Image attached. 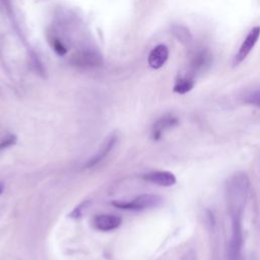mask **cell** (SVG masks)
Instances as JSON below:
<instances>
[{
    "label": "cell",
    "instance_id": "cell-1",
    "mask_svg": "<svg viewBox=\"0 0 260 260\" xmlns=\"http://www.w3.org/2000/svg\"><path fill=\"white\" fill-rule=\"evenodd\" d=\"M250 187L246 174H235L226 184V208L230 218L243 217V212Z\"/></svg>",
    "mask_w": 260,
    "mask_h": 260
},
{
    "label": "cell",
    "instance_id": "cell-2",
    "mask_svg": "<svg viewBox=\"0 0 260 260\" xmlns=\"http://www.w3.org/2000/svg\"><path fill=\"white\" fill-rule=\"evenodd\" d=\"M162 198L155 194H142L130 201H115L112 204L121 209L144 210L160 205Z\"/></svg>",
    "mask_w": 260,
    "mask_h": 260
},
{
    "label": "cell",
    "instance_id": "cell-3",
    "mask_svg": "<svg viewBox=\"0 0 260 260\" xmlns=\"http://www.w3.org/2000/svg\"><path fill=\"white\" fill-rule=\"evenodd\" d=\"M232 221V233L228 246L229 260H240L243 248L242 218H234Z\"/></svg>",
    "mask_w": 260,
    "mask_h": 260
},
{
    "label": "cell",
    "instance_id": "cell-4",
    "mask_svg": "<svg viewBox=\"0 0 260 260\" xmlns=\"http://www.w3.org/2000/svg\"><path fill=\"white\" fill-rule=\"evenodd\" d=\"M259 37H260V26H254L246 36L238 53L234 58L235 66L239 65L241 62H243L246 59V57L249 55V53L253 50L254 46L256 45Z\"/></svg>",
    "mask_w": 260,
    "mask_h": 260
},
{
    "label": "cell",
    "instance_id": "cell-5",
    "mask_svg": "<svg viewBox=\"0 0 260 260\" xmlns=\"http://www.w3.org/2000/svg\"><path fill=\"white\" fill-rule=\"evenodd\" d=\"M179 124V119L173 114H165L161 117H159L153 124L151 129V136L153 140H159L164 133L176 127Z\"/></svg>",
    "mask_w": 260,
    "mask_h": 260
},
{
    "label": "cell",
    "instance_id": "cell-6",
    "mask_svg": "<svg viewBox=\"0 0 260 260\" xmlns=\"http://www.w3.org/2000/svg\"><path fill=\"white\" fill-rule=\"evenodd\" d=\"M71 63L78 67L91 68L100 66L103 63L102 56L91 51H81L75 53L71 58Z\"/></svg>",
    "mask_w": 260,
    "mask_h": 260
},
{
    "label": "cell",
    "instance_id": "cell-7",
    "mask_svg": "<svg viewBox=\"0 0 260 260\" xmlns=\"http://www.w3.org/2000/svg\"><path fill=\"white\" fill-rule=\"evenodd\" d=\"M117 142V136L115 134L109 135L102 143L100 146L99 150L94 155H92L88 160L85 162L84 167L85 168H92L96 166L99 162H101L105 157L108 156V154L111 152V150L114 148L115 144Z\"/></svg>",
    "mask_w": 260,
    "mask_h": 260
},
{
    "label": "cell",
    "instance_id": "cell-8",
    "mask_svg": "<svg viewBox=\"0 0 260 260\" xmlns=\"http://www.w3.org/2000/svg\"><path fill=\"white\" fill-rule=\"evenodd\" d=\"M143 179L161 187L174 186L177 182L175 175L169 171H153L143 175Z\"/></svg>",
    "mask_w": 260,
    "mask_h": 260
},
{
    "label": "cell",
    "instance_id": "cell-9",
    "mask_svg": "<svg viewBox=\"0 0 260 260\" xmlns=\"http://www.w3.org/2000/svg\"><path fill=\"white\" fill-rule=\"evenodd\" d=\"M92 222L96 230L109 232L119 228L122 223V218L115 214H98Z\"/></svg>",
    "mask_w": 260,
    "mask_h": 260
},
{
    "label": "cell",
    "instance_id": "cell-10",
    "mask_svg": "<svg viewBox=\"0 0 260 260\" xmlns=\"http://www.w3.org/2000/svg\"><path fill=\"white\" fill-rule=\"evenodd\" d=\"M169 58V49L166 45L155 46L148 55V65L153 69H158L165 65Z\"/></svg>",
    "mask_w": 260,
    "mask_h": 260
},
{
    "label": "cell",
    "instance_id": "cell-11",
    "mask_svg": "<svg viewBox=\"0 0 260 260\" xmlns=\"http://www.w3.org/2000/svg\"><path fill=\"white\" fill-rule=\"evenodd\" d=\"M211 55L207 51H199L197 52L191 61V67L194 71H199L204 69V67L209 66L211 62Z\"/></svg>",
    "mask_w": 260,
    "mask_h": 260
},
{
    "label": "cell",
    "instance_id": "cell-12",
    "mask_svg": "<svg viewBox=\"0 0 260 260\" xmlns=\"http://www.w3.org/2000/svg\"><path fill=\"white\" fill-rule=\"evenodd\" d=\"M195 85V81L191 76H181L177 79L174 85V91L180 94L189 92Z\"/></svg>",
    "mask_w": 260,
    "mask_h": 260
},
{
    "label": "cell",
    "instance_id": "cell-13",
    "mask_svg": "<svg viewBox=\"0 0 260 260\" xmlns=\"http://www.w3.org/2000/svg\"><path fill=\"white\" fill-rule=\"evenodd\" d=\"M173 34L183 44H189L192 40V37L189 30L182 25H175L173 27Z\"/></svg>",
    "mask_w": 260,
    "mask_h": 260
},
{
    "label": "cell",
    "instance_id": "cell-14",
    "mask_svg": "<svg viewBox=\"0 0 260 260\" xmlns=\"http://www.w3.org/2000/svg\"><path fill=\"white\" fill-rule=\"evenodd\" d=\"M52 48L56 52V54L59 56H64L67 53L66 47L63 45V43L59 39L54 38L52 40Z\"/></svg>",
    "mask_w": 260,
    "mask_h": 260
},
{
    "label": "cell",
    "instance_id": "cell-15",
    "mask_svg": "<svg viewBox=\"0 0 260 260\" xmlns=\"http://www.w3.org/2000/svg\"><path fill=\"white\" fill-rule=\"evenodd\" d=\"M246 103L255 107H260V89L253 91L246 98Z\"/></svg>",
    "mask_w": 260,
    "mask_h": 260
},
{
    "label": "cell",
    "instance_id": "cell-16",
    "mask_svg": "<svg viewBox=\"0 0 260 260\" xmlns=\"http://www.w3.org/2000/svg\"><path fill=\"white\" fill-rule=\"evenodd\" d=\"M16 141V137L14 135H7L0 141V150L5 149L11 145H13Z\"/></svg>",
    "mask_w": 260,
    "mask_h": 260
},
{
    "label": "cell",
    "instance_id": "cell-17",
    "mask_svg": "<svg viewBox=\"0 0 260 260\" xmlns=\"http://www.w3.org/2000/svg\"><path fill=\"white\" fill-rule=\"evenodd\" d=\"M3 189H4V186H3V184H2V183H0V194L2 193Z\"/></svg>",
    "mask_w": 260,
    "mask_h": 260
}]
</instances>
